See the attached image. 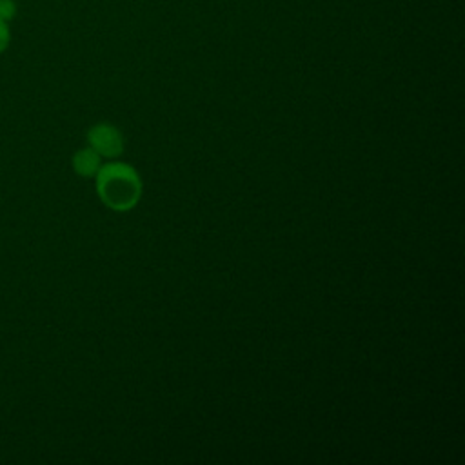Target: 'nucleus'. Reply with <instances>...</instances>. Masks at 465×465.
Wrapping results in <instances>:
<instances>
[{
  "instance_id": "f257e3e1",
  "label": "nucleus",
  "mask_w": 465,
  "mask_h": 465,
  "mask_svg": "<svg viewBox=\"0 0 465 465\" xmlns=\"http://www.w3.org/2000/svg\"><path fill=\"white\" fill-rule=\"evenodd\" d=\"M98 187H100V196L114 207L124 205V202L133 200L131 193L134 191L133 183L129 178H124V171L120 167H105L100 173L98 178Z\"/></svg>"
},
{
  "instance_id": "f03ea898",
  "label": "nucleus",
  "mask_w": 465,
  "mask_h": 465,
  "mask_svg": "<svg viewBox=\"0 0 465 465\" xmlns=\"http://www.w3.org/2000/svg\"><path fill=\"white\" fill-rule=\"evenodd\" d=\"M89 140H91V145L93 149H96L98 153H104V154H113L118 151V136L114 134L113 129H107V127H96L91 131L89 134Z\"/></svg>"
},
{
  "instance_id": "7ed1b4c3",
  "label": "nucleus",
  "mask_w": 465,
  "mask_h": 465,
  "mask_svg": "<svg viewBox=\"0 0 465 465\" xmlns=\"http://www.w3.org/2000/svg\"><path fill=\"white\" fill-rule=\"evenodd\" d=\"M73 163H74V169L78 174L91 176L98 167V154L93 149H84V151L76 153Z\"/></svg>"
},
{
  "instance_id": "20e7f679",
  "label": "nucleus",
  "mask_w": 465,
  "mask_h": 465,
  "mask_svg": "<svg viewBox=\"0 0 465 465\" xmlns=\"http://www.w3.org/2000/svg\"><path fill=\"white\" fill-rule=\"evenodd\" d=\"M16 15V4L13 0H0V20L7 22L15 18Z\"/></svg>"
},
{
  "instance_id": "39448f33",
  "label": "nucleus",
  "mask_w": 465,
  "mask_h": 465,
  "mask_svg": "<svg viewBox=\"0 0 465 465\" xmlns=\"http://www.w3.org/2000/svg\"><path fill=\"white\" fill-rule=\"evenodd\" d=\"M9 38H11V33H9V27L4 20H0V53L5 51V47L9 45Z\"/></svg>"
}]
</instances>
